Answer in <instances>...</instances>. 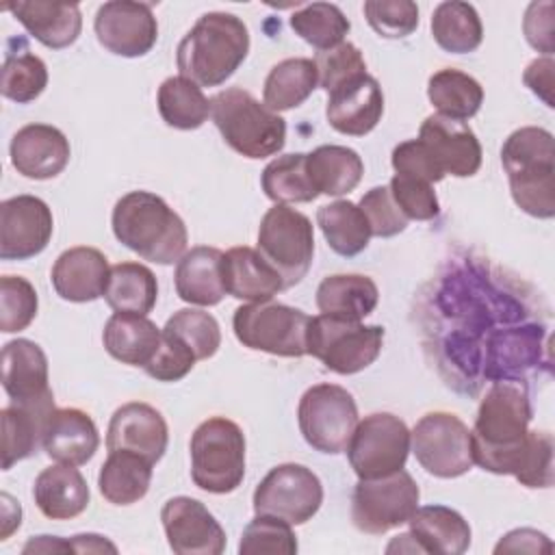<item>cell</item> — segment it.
<instances>
[{
  "instance_id": "cell-11",
  "label": "cell",
  "mask_w": 555,
  "mask_h": 555,
  "mask_svg": "<svg viewBox=\"0 0 555 555\" xmlns=\"http://www.w3.org/2000/svg\"><path fill=\"white\" fill-rule=\"evenodd\" d=\"M421 490L408 470H397L377 479H360L351 494V520L356 529L382 535L416 512Z\"/></svg>"
},
{
  "instance_id": "cell-13",
  "label": "cell",
  "mask_w": 555,
  "mask_h": 555,
  "mask_svg": "<svg viewBox=\"0 0 555 555\" xmlns=\"http://www.w3.org/2000/svg\"><path fill=\"white\" fill-rule=\"evenodd\" d=\"M410 449L416 462L434 477L453 479L470 470V429L451 412H429L410 431Z\"/></svg>"
},
{
  "instance_id": "cell-6",
  "label": "cell",
  "mask_w": 555,
  "mask_h": 555,
  "mask_svg": "<svg viewBox=\"0 0 555 555\" xmlns=\"http://www.w3.org/2000/svg\"><path fill=\"white\" fill-rule=\"evenodd\" d=\"M191 479L210 494L234 492L245 477V434L225 418L210 416L191 436Z\"/></svg>"
},
{
  "instance_id": "cell-26",
  "label": "cell",
  "mask_w": 555,
  "mask_h": 555,
  "mask_svg": "<svg viewBox=\"0 0 555 555\" xmlns=\"http://www.w3.org/2000/svg\"><path fill=\"white\" fill-rule=\"evenodd\" d=\"M223 282L228 295L247 304L271 301L280 291H284L280 273L260 256L258 249L247 245L232 247L223 254Z\"/></svg>"
},
{
  "instance_id": "cell-15",
  "label": "cell",
  "mask_w": 555,
  "mask_h": 555,
  "mask_svg": "<svg viewBox=\"0 0 555 555\" xmlns=\"http://www.w3.org/2000/svg\"><path fill=\"white\" fill-rule=\"evenodd\" d=\"M93 30L104 50L124 59L147 54L158 39V22L145 2H104L93 20Z\"/></svg>"
},
{
  "instance_id": "cell-1",
  "label": "cell",
  "mask_w": 555,
  "mask_h": 555,
  "mask_svg": "<svg viewBox=\"0 0 555 555\" xmlns=\"http://www.w3.org/2000/svg\"><path fill=\"white\" fill-rule=\"evenodd\" d=\"M531 414L522 382H494L477 408L470 431L473 462L494 475H514L527 444Z\"/></svg>"
},
{
  "instance_id": "cell-47",
  "label": "cell",
  "mask_w": 555,
  "mask_h": 555,
  "mask_svg": "<svg viewBox=\"0 0 555 555\" xmlns=\"http://www.w3.org/2000/svg\"><path fill=\"white\" fill-rule=\"evenodd\" d=\"M364 17L384 39H403L418 26V7L412 0H366Z\"/></svg>"
},
{
  "instance_id": "cell-3",
  "label": "cell",
  "mask_w": 555,
  "mask_h": 555,
  "mask_svg": "<svg viewBox=\"0 0 555 555\" xmlns=\"http://www.w3.org/2000/svg\"><path fill=\"white\" fill-rule=\"evenodd\" d=\"M249 30L232 13H204L182 37L176 50L180 76L199 87L223 85L247 59Z\"/></svg>"
},
{
  "instance_id": "cell-49",
  "label": "cell",
  "mask_w": 555,
  "mask_h": 555,
  "mask_svg": "<svg viewBox=\"0 0 555 555\" xmlns=\"http://www.w3.org/2000/svg\"><path fill=\"white\" fill-rule=\"evenodd\" d=\"M514 477L527 488H551L553 473V436L548 431H531L520 453Z\"/></svg>"
},
{
  "instance_id": "cell-4",
  "label": "cell",
  "mask_w": 555,
  "mask_h": 555,
  "mask_svg": "<svg viewBox=\"0 0 555 555\" xmlns=\"http://www.w3.org/2000/svg\"><path fill=\"white\" fill-rule=\"evenodd\" d=\"M501 163L516 206L538 219L555 215V150L546 128L525 126L514 130L503 147Z\"/></svg>"
},
{
  "instance_id": "cell-52",
  "label": "cell",
  "mask_w": 555,
  "mask_h": 555,
  "mask_svg": "<svg viewBox=\"0 0 555 555\" xmlns=\"http://www.w3.org/2000/svg\"><path fill=\"white\" fill-rule=\"evenodd\" d=\"M197 358L189 347H184L176 336L163 330L160 347L150 364L143 369L156 382H178L191 373Z\"/></svg>"
},
{
  "instance_id": "cell-18",
  "label": "cell",
  "mask_w": 555,
  "mask_h": 555,
  "mask_svg": "<svg viewBox=\"0 0 555 555\" xmlns=\"http://www.w3.org/2000/svg\"><path fill=\"white\" fill-rule=\"evenodd\" d=\"M416 139L444 176L470 178L481 167V143L466 121L434 113L425 117Z\"/></svg>"
},
{
  "instance_id": "cell-58",
  "label": "cell",
  "mask_w": 555,
  "mask_h": 555,
  "mask_svg": "<svg viewBox=\"0 0 555 555\" xmlns=\"http://www.w3.org/2000/svg\"><path fill=\"white\" fill-rule=\"evenodd\" d=\"M2 499V520H0V540H7L15 529L22 525V507L17 501H13L7 492Z\"/></svg>"
},
{
  "instance_id": "cell-35",
  "label": "cell",
  "mask_w": 555,
  "mask_h": 555,
  "mask_svg": "<svg viewBox=\"0 0 555 555\" xmlns=\"http://www.w3.org/2000/svg\"><path fill=\"white\" fill-rule=\"evenodd\" d=\"M104 299L115 312L147 317L158 299L156 275L141 262H117L111 267Z\"/></svg>"
},
{
  "instance_id": "cell-14",
  "label": "cell",
  "mask_w": 555,
  "mask_h": 555,
  "mask_svg": "<svg viewBox=\"0 0 555 555\" xmlns=\"http://www.w3.org/2000/svg\"><path fill=\"white\" fill-rule=\"evenodd\" d=\"M254 512L286 520L308 522L323 503L321 479L304 464L286 462L271 468L254 490Z\"/></svg>"
},
{
  "instance_id": "cell-31",
  "label": "cell",
  "mask_w": 555,
  "mask_h": 555,
  "mask_svg": "<svg viewBox=\"0 0 555 555\" xmlns=\"http://www.w3.org/2000/svg\"><path fill=\"white\" fill-rule=\"evenodd\" d=\"M54 401L2 408V470H9L20 460L30 457L43 442V429Z\"/></svg>"
},
{
  "instance_id": "cell-60",
  "label": "cell",
  "mask_w": 555,
  "mask_h": 555,
  "mask_svg": "<svg viewBox=\"0 0 555 555\" xmlns=\"http://www.w3.org/2000/svg\"><path fill=\"white\" fill-rule=\"evenodd\" d=\"M386 551H388V553H392V551H399V553H421V548H418V544L414 542L412 533H401V535H397V540H392Z\"/></svg>"
},
{
  "instance_id": "cell-37",
  "label": "cell",
  "mask_w": 555,
  "mask_h": 555,
  "mask_svg": "<svg viewBox=\"0 0 555 555\" xmlns=\"http://www.w3.org/2000/svg\"><path fill=\"white\" fill-rule=\"evenodd\" d=\"M317 225L321 228L327 245L345 258H353L369 247L371 228L358 204L336 199L317 210Z\"/></svg>"
},
{
  "instance_id": "cell-41",
  "label": "cell",
  "mask_w": 555,
  "mask_h": 555,
  "mask_svg": "<svg viewBox=\"0 0 555 555\" xmlns=\"http://www.w3.org/2000/svg\"><path fill=\"white\" fill-rule=\"evenodd\" d=\"M163 121L176 130H195L210 115V100L202 87L184 76H169L160 82L156 95Z\"/></svg>"
},
{
  "instance_id": "cell-45",
  "label": "cell",
  "mask_w": 555,
  "mask_h": 555,
  "mask_svg": "<svg viewBox=\"0 0 555 555\" xmlns=\"http://www.w3.org/2000/svg\"><path fill=\"white\" fill-rule=\"evenodd\" d=\"M282 518L267 516V514H256L254 520L247 522L243 529L241 542H238V553L241 555H295L299 544L297 535Z\"/></svg>"
},
{
  "instance_id": "cell-54",
  "label": "cell",
  "mask_w": 555,
  "mask_h": 555,
  "mask_svg": "<svg viewBox=\"0 0 555 555\" xmlns=\"http://www.w3.org/2000/svg\"><path fill=\"white\" fill-rule=\"evenodd\" d=\"M522 30L531 48L551 56L553 52V2H531L527 7Z\"/></svg>"
},
{
  "instance_id": "cell-38",
  "label": "cell",
  "mask_w": 555,
  "mask_h": 555,
  "mask_svg": "<svg viewBox=\"0 0 555 555\" xmlns=\"http://www.w3.org/2000/svg\"><path fill=\"white\" fill-rule=\"evenodd\" d=\"M48 87V67L33 54L24 39H11L7 43L4 63L0 69V91L7 100L28 104L37 100Z\"/></svg>"
},
{
  "instance_id": "cell-44",
  "label": "cell",
  "mask_w": 555,
  "mask_h": 555,
  "mask_svg": "<svg viewBox=\"0 0 555 555\" xmlns=\"http://www.w3.org/2000/svg\"><path fill=\"white\" fill-rule=\"evenodd\" d=\"M163 330L189 347L197 360L212 358L221 347V330L217 319L197 308H182L173 312Z\"/></svg>"
},
{
  "instance_id": "cell-12",
  "label": "cell",
  "mask_w": 555,
  "mask_h": 555,
  "mask_svg": "<svg viewBox=\"0 0 555 555\" xmlns=\"http://www.w3.org/2000/svg\"><path fill=\"white\" fill-rule=\"evenodd\" d=\"M408 453L410 429L390 412H375L358 421L347 444V457L358 479H377L401 470Z\"/></svg>"
},
{
  "instance_id": "cell-16",
  "label": "cell",
  "mask_w": 555,
  "mask_h": 555,
  "mask_svg": "<svg viewBox=\"0 0 555 555\" xmlns=\"http://www.w3.org/2000/svg\"><path fill=\"white\" fill-rule=\"evenodd\" d=\"M54 232L50 206L35 195H15L0 204V258L28 260L41 254Z\"/></svg>"
},
{
  "instance_id": "cell-40",
  "label": "cell",
  "mask_w": 555,
  "mask_h": 555,
  "mask_svg": "<svg viewBox=\"0 0 555 555\" xmlns=\"http://www.w3.org/2000/svg\"><path fill=\"white\" fill-rule=\"evenodd\" d=\"M434 41L451 54H468L481 46L483 26L473 4L462 0L440 2L431 15Z\"/></svg>"
},
{
  "instance_id": "cell-59",
  "label": "cell",
  "mask_w": 555,
  "mask_h": 555,
  "mask_svg": "<svg viewBox=\"0 0 555 555\" xmlns=\"http://www.w3.org/2000/svg\"><path fill=\"white\" fill-rule=\"evenodd\" d=\"M67 551H72L69 540H63L56 535H37L28 540L22 548V553H67Z\"/></svg>"
},
{
  "instance_id": "cell-39",
  "label": "cell",
  "mask_w": 555,
  "mask_h": 555,
  "mask_svg": "<svg viewBox=\"0 0 555 555\" xmlns=\"http://www.w3.org/2000/svg\"><path fill=\"white\" fill-rule=\"evenodd\" d=\"M427 98L438 115L466 121L479 113L483 89L473 76L453 67H444L429 76Z\"/></svg>"
},
{
  "instance_id": "cell-24",
  "label": "cell",
  "mask_w": 555,
  "mask_h": 555,
  "mask_svg": "<svg viewBox=\"0 0 555 555\" xmlns=\"http://www.w3.org/2000/svg\"><path fill=\"white\" fill-rule=\"evenodd\" d=\"M41 447L50 460L80 466L95 455L100 434L87 412L78 408H54L48 416Z\"/></svg>"
},
{
  "instance_id": "cell-23",
  "label": "cell",
  "mask_w": 555,
  "mask_h": 555,
  "mask_svg": "<svg viewBox=\"0 0 555 555\" xmlns=\"http://www.w3.org/2000/svg\"><path fill=\"white\" fill-rule=\"evenodd\" d=\"M108 273V260L100 249L78 245L65 249L54 260L50 280L61 299L87 304L104 297Z\"/></svg>"
},
{
  "instance_id": "cell-27",
  "label": "cell",
  "mask_w": 555,
  "mask_h": 555,
  "mask_svg": "<svg viewBox=\"0 0 555 555\" xmlns=\"http://www.w3.org/2000/svg\"><path fill=\"white\" fill-rule=\"evenodd\" d=\"M176 293L195 306H217L225 297L223 251L208 245L191 247L176 264Z\"/></svg>"
},
{
  "instance_id": "cell-46",
  "label": "cell",
  "mask_w": 555,
  "mask_h": 555,
  "mask_svg": "<svg viewBox=\"0 0 555 555\" xmlns=\"http://www.w3.org/2000/svg\"><path fill=\"white\" fill-rule=\"evenodd\" d=\"M39 308L35 286L22 275L0 278V332L13 334L26 330Z\"/></svg>"
},
{
  "instance_id": "cell-56",
  "label": "cell",
  "mask_w": 555,
  "mask_h": 555,
  "mask_svg": "<svg viewBox=\"0 0 555 555\" xmlns=\"http://www.w3.org/2000/svg\"><path fill=\"white\" fill-rule=\"evenodd\" d=\"M551 542L544 533L535 529H514L507 535L501 538L496 544L494 553H540V551H551Z\"/></svg>"
},
{
  "instance_id": "cell-57",
  "label": "cell",
  "mask_w": 555,
  "mask_h": 555,
  "mask_svg": "<svg viewBox=\"0 0 555 555\" xmlns=\"http://www.w3.org/2000/svg\"><path fill=\"white\" fill-rule=\"evenodd\" d=\"M74 553H117V546L98 533H80L69 540Z\"/></svg>"
},
{
  "instance_id": "cell-48",
  "label": "cell",
  "mask_w": 555,
  "mask_h": 555,
  "mask_svg": "<svg viewBox=\"0 0 555 555\" xmlns=\"http://www.w3.org/2000/svg\"><path fill=\"white\" fill-rule=\"evenodd\" d=\"M314 65H317V74H319V85L327 93H332L334 89L343 87L345 82L366 74V63H364L362 52L349 41H343L336 48L317 52Z\"/></svg>"
},
{
  "instance_id": "cell-33",
  "label": "cell",
  "mask_w": 555,
  "mask_h": 555,
  "mask_svg": "<svg viewBox=\"0 0 555 555\" xmlns=\"http://www.w3.org/2000/svg\"><path fill=\"white\" fill-rule=\"evenodd\" d=\"M152 462L130 451H108L100 466V494L113 505H132L141 501L152 483Z\"/></svg>"
},
{
  "instance_id": "cell-55",
  "label": "cell",
  "mask_w": 555,
  "mask_h": 555,
  "mask_svg": "<svg viewBox=\"0 0 555 555\" xmlns=\"http://www.w3.org/2000/svg\"><path fill=\"white\" fill-rule=\"evenodd\" d=\"M553 69H555V63L551 56H542V59H535L527 65L525 74H522V80L525 85L540 98L544 100V104L548 108H553Z\"/></svg>"
},
{
  "instance_id": "cell-29",
  "label": "cell",
  "mask_w": 555,
  "mask_h": 555,
  "mask_svg": "<svg viewBox=\"0 0 555 555\" xmlns=\"http://www.w3.org/2000/svg\"><path fill=\"white\" fill-rule=\"evenodd\" d=\"M421 553L462 555L470 546V527L464 516L447 505H425L408 520Z\"/></svg>"
},
{
  "instance_id": "cell-10",
  "label": "cell",
  "mask_w": 555,
  "mask_h": 555,
  "mask_svg": "<svg viewBox=\"0 0 555 555\" xmlns=\"http://www.w3.org/2000/svg\"><path fill=\"white\" fill-rule=\"evenodd\" d=\"M297 421L304 440L327 455L343 453L358 425L353 395L338 384L310 386L297 405Z\"/></svg>"
},
{
  "instance_id": "cell-9",
  "label": "cell",
  "mask_w": 555,
  "mask_h": 555,
  "mask_svg": "<svg viewBox=\"0 0 555 555\" xmlns=\"http://www.w3.org/2000/svg\"><path fill=\"white\" fill-rule=\"evenodd\" d=\"M258 251L280 273L284 288H293L306 278L312 264V221L286 204H275L260 221Z\"/></svg>"
},
{
  "instance_id": "cell-17",
  "label": "cell",
  "mask_w": 555,
  "mask_h": 555,
  "mask_svg": "<svg viewBox=\"0 0 555 555\" xmlns=\"http://www.w3.org/2000/svg\"><path fill=\"white\" fill-rule=\"evenodd\" d=\"M169 548L178 555H221L225 531L208 507L191 496H173L160 509Z\"/></svg>"
},
{
  "instance_id": "cell-42",
  "label": "cell",
  "mask_w": 555,
  "mask_h": 555,
  "mask_svg": "<svg viewBox=\"0 0 555 555\" xmlns=\"http://www.w3.org/2000/svg\"><path fill=\"white\" fill-rule=\"evenodd\" d=\"M264 195L275 204H306L319 197L306 167V154H284L273 158L260 176Z\"/></svg>"
},
{
  "instance_id": "cell-25",
  "label": "cell",
  "mask_w": 555,
  "mask_h": 555,
  "mask_svg": "<svg viewBox=\"0 0 555 555\" xmlns=\"http://www.w3.org/2000/svg\"><path fill=\"white\" fill-rule=\"evenodd\" d=\"M15 20L39 43L52 50L69 48L82 30V15L76 2H46V0H20L7 4Z\"/></svg>"
},
{
  "instance_id": "cell-28",
  "label": "cell",
  "mask_w": 555,
  "mask_h": 555,
  "mask_svg": "<svg viewBox=\"0 0 555 555\" xmlns=\"http://www.w3.org/2000/svg\"><path fill=\"white\" fill-rule=\"evenodd\" d=\"M33 499L46 518L69 520L87 509L91 492L82 473L74 464L59 462L37 475Z\"/></svg>"
},
{
  "instance_id": "cell-8",
  "label": "cell",
  "mask_w": 555,
  "mask_h": 555,
  "mask_svg": "<svg viewBox=\"0 0 555 555\" xmlns=\"http://www.w3.org/2000/svg\"><path fill=\"white\" fill-rule=\"evenodd\" d=\"M310 319L304 310L258 301L234 310L232 327L238 343L254 351H264L282 358H301L308 353Z\"/></svg>"
},
{
  "instance_id": "cell-50",
  "label": "cell",
  "mask_w": 555,
  "mask_h": 555,
  "mask_svg": "<svg viewBox=\"0 0 555 555\" xmlns=\"http://www.w3.org/2000/svg\"><path fill=\"white\" fill-rule=\"evenodd\" d=\"M388 191L408 221L410 219L429 221V219L438 217V212H440V204H438L434 184H429L425 180L395 173L388 184Z\"/></svg>"
},
{
  "instance_id": "cell-30",
  "label": "cell",
  "mask_w": 555,
  "mask_h": 555,
  "mask_svg": "<svg viewBox=\"0 0 555 555\" xmlns=\"http://www.w3.org/2000/svg\"><path fill=\"white\" fill-rule=\"evenodd\" d=\"M163 330L145 314L115 312L102 332L104 349L121 364L145 369L160 347Z\"/></svg>"
},
{
  "instance_id": "cell-19",
  "label": "cell",
  "mask_w": 555,
  "mask_h": 555,
  "mask_svg": "<svg viewBox=\"0 0 555 555\" xmlns=\"http://www.w3.org/2000/svg\"><path fill=\"white\" fill-rule=\"evenodd\" d=\"M169 442L165 416L150 403L130 401L117 408L106 429L108 451H130L156 464Z\"/></svg>"
},
{
  "instance_id": "cell-20",
  "label": "cell",
  "mask_w": 555,
  "mask_h": 555,
  "mask_svg": "<svg viewBox=\"0 0 555 555\" xmlns=\"http://www.w3.org/2000/svg\"><path fill=\"white\" fill-rule=\"evenodd\" d=\"M11 165L30 180H50L59 176L72 156L67 137L50 124H28L20 128L9 145Z\"/></svg>"
},
{
  "instance_id": "cell-53",
  "label": "cell",
  "mask_w": 555,
  "mask_h": 555,
  "mask_svg": "<svg viewBox=\"0 0 555 555\" xmlns=\"http://www.w3.org/2000/svg\"><path fill=\"white\" fill-rule=\"evenodd\" d=\"M392 169L395 173L401 176H412L418 180H425L429 184H436L444 178V173L440 171V167L434 163V158L429 156V152L425 150V145L418 139H410L399 143L392 150Z\"/></svg>"
},
{
  "instance_id": "cell-7",
  "label": "cell",
  "mask_w": 555,
  "mask_h": 555,
  "mask_svg": "<svg viewBox=\"0 0 555 555\" xmlns=\"http://www.w3.org/2000/svg\"><path fill=\"white\" fill-rule=\"evenodd\" d=\"M382 345V325H364L362 321L323 312L310 319L308 353L338 375H353L371 366Z\"/></svg>"
},
{
  "instance_id": "cell-36",
  "label": "cell",
  "mask_w": 555,
  "mask_h": 555,
  "mask_svg": "<svg viewBox=\"0 0 555 555\" xmlns=\"http://www.w3.org/2000/svg\"><path fill=\"white\" fill-rule=\"evenodd\" d=\"M317 85L319 74L312 59H284L273 65L264 78V106L275 113L297 108L312 95Z\"/></svg>"
},
{
  "instance_id": "cell-34",
  "label": "cell",
  "mask_w": 555,
  "mask_h": 555,
  "mask_svg": "<svg viewBox=\"0 0 555 555\" xmlns=\"http://www.w3.org/2000/svg\"><path fill=\"white\" fill-rule=\"evenodd\" d=\"M308 176L319 195H345L353 191L364 173L360 154L345 145H319L306 154Z\"/></svg>"
},
{
  "instance_id": "cell-2",
  "label": "cell",
  "mask_w": 555,
  "mask_h": 555,
  "mask_svg": "<svg viewBox=\"0 0 555 555\" xmlns=\"http://www.w3.org/2000/svg\"><path fill=\"white\" fill-rule=\"evenodd\" d=\"M111 225L115 238L156 264H173L186 254L189 232L180 215L150 191H130L113 208Z\"/></svg>"
},
{
  "instance_id": "cell-32",
  "label": "cell",
  "mask_w": 555,
  "mask_h": 555,
  "mask_svg": "<svg viewBox=\"0 0 555 555\" xmlns=\"http://www.w3.org/2000/svg\"><path fill=\"white\" fill-rule=\"evenodd\" d=\"M379 299L377 284L369 275L336 273L321 280L317 288V308L323 314L362 321L369 317Z\"/></svg>"
},
{
  "instance_id": "cell-51",
  "label": "cell",
  "mask_w": 555,
  "mask_h": 555,
  "mask_svg": "<svg viewBox=\"0 0 555 555\" xmlns=\"http://www.w3.org/2000/svg\"><path fill=\"white\" fill-rule=\"evenodd\" d=\"M358 206L364 212L373 236L390 238V236L403 232L408 225V219L395 204L388 186H373L371 191H366L362 195Z\"/></svg>"
},
{
  "instance_id": "cell-5",
  "label": "cell",
  "mask_w": 555,
  "mask_h": 555,
  "mask_svg": "<svg viewBox=\"0 0 555 555\" xmlns=\"http://www.w3.org/2000/svg\"><path fill=\"white\" fill-rule=\"evenodd\" d=\"M210 115L223 141L245 158H267L286 143V121L249 91L230 87L210 100Z\"/></svg>"
},
{
  "instance_id": "cell-22",
  "label": "cell",
  "mask_w": 555,
  "mask_h": 555,
  "mask_svg": "<svg viewBox=\"0 0 555 555\" xmlns=\"http://www.w3.org/2000/svg\"><path fill=\"white\" fill-rule=\"evenodd\" d=\"M2 386L13 403L54 401L48 386V358L35 340L15 338L2 347Z\"/></svg>"
},
{
  "instance_id": "cell-43",
  "label": "cell",
  "mask_w": 555,
  "mask_h": 555,
  "mask_svg": "<svg viewBox=\"0 0 555 555\" xmlns=\"http://www.w3.org/2000/svg\"><path fill=\"white\" fill-rule=\"evenodd\" d=\"M291 28L319 52L336 48L343 43L351 24L332 2H312L304 4L291 15Z\"/></svg>"
},
{
  "instance_id": "cell-21",
  "label": "cell",
  "mask_w": 555,
  "mask_h": 555,
  "mask_svg": "<svg viewBox=\"0 0 555 555\" xmlns=\"http://www.w3.org/2000/svg\"><path fill=\"white\" fill-rule=\"evenodd\" d=\"M382 115L384 93L379 82L369 74H362L327 93L325 117L340 134L364 137L379 124Z\"/></svg>"
}]
</instances>
